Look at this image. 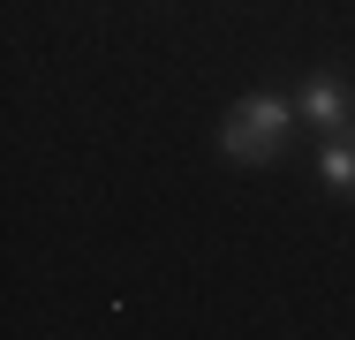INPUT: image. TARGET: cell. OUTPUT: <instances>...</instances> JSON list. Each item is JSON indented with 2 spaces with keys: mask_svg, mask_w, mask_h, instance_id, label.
<instances>
[{
  "mask_svg": "<svg viewBox=\"0 0 355 340\" xmlns=\"http://www.w3.org/2000/svg\"><path fill=\"white\" fill-rule=\"evenodd\" d=\"M295 99L287 91H250V99H234L227 106V121H219V151L234 159V167H272L287 151V136H295Z\"/></svg>",
  "mask_w": 355,
  "mask_h": 340,
  "instance_id": "cell-1",
  "label": "cell"
},
{
  "mask_svg": "<svg viewBox=\"0 0 355 340\" xmlns=\"http://www.w3.org/2000/svg\"><path fill=\"white\" fill-rule=\"evenodd\" d=\"M295 114H302L310 129H325V136H348L355 129V91L340 76H310V83L295 91Z\"/></svg>",
  "mask_w": 355,
  "mask_h": 340,
  "instance_id": "cell-2",
  "label": "cell"
},
{
  "mask_svg": "<svg viewBox=\"0 0 355 340\" xmlns=\"http://www.w3.org/2000/svg\"><path fill=\"white\" fill-rule=\"evenodd\" d=\"M318 174H325V189H333L340 204H355V129L325 144V159H318Z\"/></svg>",
  "mask_w": 355,
  "mask_h": 340,
  "instance_id": "cell-3",
  "label": "cell"
}]
</instances>
